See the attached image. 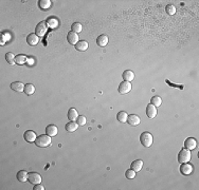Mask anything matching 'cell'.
<instances>
[{
	"label": "cell",
	"instance_id": "44dd1931",
	"mask_svg": "<svg viewBox=\"0 0 199 190\" xmlns=\"http://www.w3.org/2000/svg\"><path fill=\"white\" fill-rule=\"evenodd\" d=\"M46 23H47L48 28H50V29H56L57 26H58V20H57L56 18H54V17L48 18Z\"/></svg>",
	"mask_w": 199,
	"mask_h": 190
},
{
	"label": "cell",
	"instance_id": "d4e9b609",
	"mask_svg": "<svg viewBox=\"0 0 199 190\" xmlns=\"http://www.w3.org/2000/svg\"><path fill=\"white\" fill-rule=\"evenodd\" d=\"M77 127H79V125H77V123H74V121H69L68 124H66V130L68 132L76 131Z\"/></svg>",
	"mask_w": 199,
	"mask_h": 190
},
{
	"label": "cell",
	"instance_id": "484cf974",
	"mask_svg": "<svg viewBox=\"0 0 199 190\" xmlns=\"http://www.w3.org/2000/svg\"><path fill=\"white\" fill-rule=\"evenodd\" d=\"M23 92H25L26 95H32V94H34V92H35V87L32 85V83H26V85H25V90H23Z\"/></svg>",
	"mask_w": 199,
	"mask_h": 190
},
{
	"label": "cell",
	"instance_id": "5bb4252c",
	"mask_svg": "<svg viewBox=\"0 0 199 190\" xmlns=\"http://www.w3.org/2000/svg\"><path fill=\"white\" fill-rule=\"evenodd\" d=\"M11 89H12L13 91L17 92V93H21V92H23V90H25V86H23V83H19V81H15V83H11Z\"/></svg>",
	"mask_w": 199,
	"mask_h": 190
},
{
	"label": "cell",
	"instance_id": "6da1fadb",
	"mask_svg": "<svg viewBox=\"0 0 199 190\" xmlns=\"http://www.w3.org/2000/svg\"><path fill=\"white\" fill-rule=\"evenodd\" d=\"M35 145L39 148L49 147L51 145V136H49L48 134H44V135L37 136L36 140H35Z\"/></svg>",
	"mask_w": 199,
	"mask_h": 190
},
{
	"label": "cell",
	"instance_id": "ac0fdd59",
	"mask_svg": "<svg viewBox=\"0 0 199 190\" xmlns=\"http://www.w3.org/2000/svg\"><path fill=\"white\" fill-rule=\"evenodd\" d=\"M123 79L126 81H131L134 79V73L131 71V70H126V71L123 72Z\"/></svg>",
	"mask_w": 199,
	"mask_h": 190
},
{
	"label": "cell",
	"instance_id": "603a6c76",
	"mask_svg": "<svg viewBox=\"0 0 199 190\" xmlns=\"http://www.w3.org/2000/svg\"><path fill=\"white\" fill-rule=\"evenodd\" d=\"M28 176H29V174L26 173V171H25V170H20V171H18V173H17V180L21 183H25L26 181H28Z\"/></svg>",
	"mask_w": 199,
	"mask_h": 190
},
{
	"label": "cell",
	"instance_id": "7402d4cb",
	"mask_svg": "<svg viewBox=\"0 0 199 190\" xmlns=\"http://www.w3.org/2000/svg\"><path fill=\"white\" fill-rule=\"evenodd\" d=\"M67 116H68V119H69V120L73 121V120H76L77 117H79V113H77L76 109H74V108H71V109L68 111Z\"/></svg>",
	"mask_w": 199,
	"mask_h": 190
},
{
	"label": "cell",
	"instance_id": "4fadbf2b",
	"mask_svg": "<svg viewBox=\"0 0 199 190\" xmlns=\"http://www.w3.org/2000/svg\"><path fill=\"white\" fill-rule=\"evenodd\" d=\"M26 42H28V45L34 47V46H36L39 42V37L36 34H30L26 37Z\"/></svg>",
	"mask_w": 199,
	"mask_h": 190
},
{
	"label": "cell",
	"instance_id": "83f0119b",
	"mask_svg": "<svg viewBox=\"0 0 199 190\" xmlns=\"http://www.w3.org/2000/svg\"><path fill=\"white\" fill-rule=\"evenodd\" d=\"M38 5L41 10H48V8H50V6H51V1L50 0H40Z\"/></svg>",
	"mask_w": 199,
	"mask_h": 190
},
{
	"label": "cell",
	"instance_id": "d6a6232c",
	"mask_svg": "<svg viewBox=\"0 0 199 190\" xmlns=\"http://www.w3.org/2000/svg\"><path fill=\"white\" fill-rule=\"evenodd\" d=\"M125 176H126V178H128V180H132V178L136 176V171H134L132 169L127 170V171L125 172Z\"/></svg>",
	"mask_w": 199,
	"mask_h": 190
},
{
	"label": "cell",
	"instance_id": "277c9868",
	"mask_svg": "<svg viewBox=\"0 0 199 190\" xmlns=\"http://www.w3.org/2000/svg\"><path fill=\"white\" fill-rule=\"evenodd\" d=\"M48 31V25L45 21H40L35 28V34L37 35L38 37H43L45 36V34L47 33Z\"/></svg>",
	"mask_w": 199,
	"mask_h": 190
},
{
	"label": "cell",
	"instance_id": "cb8c5ba5",
	"mask_svg": "<svg viewBox=\"0 0 199 190\" xmlns=\"http://www.w3.org/2000/svg\"><path fill=\"white\" fill-rule=\"evenodd\" d=\"M127 117H128V114H127V112H125V111H120L117 114V119H118L120 123H126V121H127Z\"/></svg>",
	"mask_w": 199,
	"mask_h": 190
},
{
	"label": "cell",
	"instance_id": "2e32d148",
	"mask_svg": "<svg viewBox=\"0 0 199 190\" xmlns=\"http://www.w3.org/2000/svg\"><path fill=\"white\" fill-rule=\"evenodd\" d=\"M96 43H98V46H100V47H105L106 45H108V36L105 34L100 35L98 39H96Z\"/></svg>",
	"mask_w": 199,
	"mask_h": 190
},
{
	"label": "cell",
	"instance_id": "8fae6325",
	"mask_svg": "<svg viewBox=\"0 0 199 190\" xmlns=\"http://www.w3.org/2000/svg\"><path fill=\"white\" fill-rule=\"evenodd\" d=\"M146 115H147V117L150 118V119L155 118L157 116V108L155 107L154 105H152V103L147 105V107H146Z\"/></svg>",
	"mask_w": 199,
	"mask_h": 190
},
{
	"label": "cell",
	"instance_id": "3957f363",
	"mask_svg": "<svg viewBox=\"0 0 199 190\" xmlns=\"http://www.w3.org/2000/svg\"><path fill=\"white\" fill-rule=\"evenodd\" d=\"M140 142L144 147H150L152 145V135L149 132H143L140 136Z\"/></svg>",
	"mask_w": 199,
	"mask_h": 190
},
{
	"label": "cell",
	"instance_id": "9a60e30c",
	"mask_svg": "<svg viewBox=\"0 0 199 190\" xmlns=\"http://www.w3.org/2000/svg\"><path fill=\"white\" fill-rule=\"evenodd\" d=\"M57 132H58V129H57V127L54 125H49L47 128H46V133H47L49 136H51V137L57 135Z\"/></svg>",
	"mask_w": 199,
	"mask_h": 190
},
{
	"label": "cell",
	"instance_id": "d590c367",
	"mask_svg": "<svg viewBox=\"0 0 199 190\" xmlns=\"http://www.w3.org/2000/svg\"><path fill=\"white\" fill-rule=\"evenodd\" d=\"M26 63H28L30 66L34 65V59H33V58H28V60H26Z\"/></svg>",
	"mask_w": 199,
	"mask_h": 190
},
{
	"label": "cell",
	"instance_id": "4dcf8cb0",
	"mask_svg": "<svg viewBox=\"0 0 199 190\" xmlns=\"http://www.w3.org/2000/svg\"><path fill=\"white\" fill-rule=\"evenodd\" d=\"M82 24L79 23V22H74L73 24L71 25V29H72V32H74V33H81L82 32Z\"/></svg>",
	"mask_w": 199,
	"mask_h": 190
},
{
	"label": "cell",
	"instance_id": "ba28073f",
	"mask_svg": "<svg viewBox=\"0 0 199 190\" xmlns=\"http://www.w3.org/2000/svg\"><path fill=\"white\" fill-rule=\"evenodd\" d=\"M36 133L32 130H28V131L25 132L23 134V138H25L26 142L28 143H35V140H36Z\"/></svg>",
	"mask_w": 199,
	"mask_h": 190
},
{
	"label": "cell",
	"instance_id": "ffe728a7",
	"mask_svg": "<svg viewBox=\"0 0 199 190\" xmlns=\"http://www.w3.org/2000/svg\"><path fill=\"white\" fill-rule=\"evenodd\" d=\"M142 167H143V162L141 160H137L134 161V163H131V169L136 172H139L142 170Z\"/></svg>",
	"mask_w": 199,
	"mask_h": 190
},
{
	"label": "cell",
	"instance_id": "e0dca14e",
	"mask_svg": "<svg viewBox=\"0 0 199 190\" xmlns=\"http://www.w3.org/2000/svg\"><path fill=\"white\" fill-rule=\"evenodd\" d=\"M88 42L87 41H85V40H81V41H79V42L75 45V49H76L79 52H84V51H86L88 49Z\"/></svg>",
	"mask_w": 199,
	"mask_h": 190
},
{
	"label": "cell",
	"instance_id": "4316f807",
	"mask_svg": "<svg viewBox=\"0 0 199 190\" xmlns=\"http://www.w3.org/2000/svg\"><path fill=\"white\" fill-rule=\"evenodd\" d=\"M1 36H0V45L1 46H4V43L6 42V41H9L11 39V35L9 34V33L6 32H3L1 33Z\"/></svg>",
	"mask_w": 199,
	"mask_h": 190
},
{
	"label": "cell",
	"instance_id": "d6986e66",
	"mask_svg": "<svg viewBox=\"0 0 199 190\" xmlns=\"http://www.w3.org/2000/svg\"><path fill=\"white\" fill-rule=\"evenodd\" d=\"M26 60H28V57L23 54H19L15 57V63H16V65H19V66L25 65V63H26Z\"/></svg>",
	"mask_w": 199,
	"mask_h": 190
},
{
	"label": "cell",
	"instance_id": "7a4b0ae2",
	"mask_svg": "<svg viewBox=\"0 0 199 190\" xmlns=\"http://www.w3.org/2000/svg\"><path fill=\"white\" fill-rule=\"evenodd\" d=\"M191 160V152L187 148H182L178 154V162L183 164V163H189Z\"/></svg>",
	"mask_w": 199,
	"mask_h": 190
},
{
	"label": "cell",
	"instance_id": "8992f818",
	"mask_svg": "<svg viewBox=\"0 0 199 190\" xmlns=\"http://www.w3.org/2000/svg\"><path fill=\"white\" fill-rule=\"evenodd\" d=\"M28 181L31 183V184H40L41 182V175L38 174L37 172H31L29 173V176H28Z\"/></svg>",
	"mask_w": 199,
	"mask_h": 190
},
{
	"label": "cell",
	"instance_id": "f1b7e54d",
	"mask_svg": "<svg viewBox=\"0 0 199 190\" xmlns=\"http://www.w3.org/2000/svg\"><path fill=\"white\" fill-rule=\"evenodd\" d=\"M15 57H16V56H15L13 53L9 52V53H6V54H5V60L8 61L9 65L13 66L15 63Z\"/></svg>",
	"mask_w": 199,
	"mask_h": 190
},
{
	"label": "cell",
	"instance_id": "52a82bcc",
	"mask_svg": "<svg viewBox=\"0 0 199 190\" xmlns=\"http://www.w3.org/2000/svg\"><path fill=\"white\" fill-rule=\"evenodd\" d=\"M193 171H194V168L191 164H189V163H183V164H181L180 172L183 175H189V174H191Z\"/></svg>",
	"mask_w": 199,
	"mask_h": 190
},
{
	"label": "cell",
	"instance_id": "7c38bea8",
	"mask_svg": "<svg viewBox=\"0 0 199 190\" xmlns=\"http://www.w3.org/2000/svg\"><path fill=\"white\" fill-rule=\"evenodd\" d=\"M67 40H68V42L70 43V45H73L75 46L77 42H79V36H77V34L76 33H74V32H69L67 34Z\"/></svg>",
	"mask_w": 199,
	"mask_h": 190
},
{
	"label": "cell",
	"instance_id": "5b68a950",
	"mask_svg": "<svg viewBox=\"0 0 199 190\" xmlns=\"http://www.w3.org/2000/svg\"><path fill=\"white\" fill-rule=\"evenodd\" d=\"M130 91H131V83L129 81L124 80L120 83V86H119V92H120V94L124 95L129 93Z\"/></svg>",
	"mask_w": 199,
	"mask_h": 190
},
{
	"label": "cell",
	"instance_id": "836d02e7",
	"mask_svg": "<svg viewBox=\"0 0 199 190\" xmlns=\"http://www.w3.org/2000/svg\"><path fill=\"white\" fill-rule=\"evenodd\" d=\"M76 123H77V125H79V126H84L86 124V117H85V116H83V115L79 116L77 119H76Z\"/></svg>",
	"mask_w": 199,
	"mask_h": 190
},
{
	"label": "cell",
	"instance_id": "30bf717a",
	"mask_svg": "<svg viewBox=\"0 0 199 190\" xmlns=\"http://www.w3.org/2000/svg\"><path fill=\"white\" fill-rule=\"evenodd\" d=\"M197 146V141L194 137H187V140L184 141V148L189 150H194Z\"/></svg>",
	"mask_w": 199,
	"mask_h": 190
},
{
	"label": "cell",
	"instance_id": "f546056e",
	"mask_svg": "<svg viewBox=\"0 0 199 190\" xmlns=\"http://www.w3.org/2000/svg\"><path fill=\"white\" fill-rule=\"evenodd\" d=\"M150 103L154 105L155 107H160L161 103H162V99L159 96H152V99H150Z\"/></svg>",
	"mask_w": 199,
	"mask_h": 190
},
{
	"label": "cell",
	"instance_id": "1f68e13d",
	"mask_svg": "<svg viewBox=\"0 0 199 190\" xmlns=\"http://www.w3.org/2000/svg\"><path fill=\"white\" fill-rule=\"evenodd\" d=\"M165 11H166V13L169 15H175V14H176V8H175L174 5H172V4H169V5L165 8Z\"/></svg>",
	"mask_w": 199,
	"mask_h": 190
},
{
	"label": "cell",
	"instance_id": "e575fe53",
	"mask_svg": "<svg viewBox=\"0 0 199 190\" xmlns=\"http://www.w3.org/2000/svg\"><path fill=\"white\" fill-rule=\"evenodd\" d=\"M33 189H34V190H44L45 188H44V187L41 186V185L36 184V185H35V187H34V188H33Z\"/></svg>",
	"mask_w": 199,
	"mask_h": 190
},
{
	"label": "cell",
	"instance_id": "9c48e42d",
	"mask_svg": "<svg viewBox=\"0 0 199 190\" xmlns=\"http://www.w3.org/2000/svg\"><path fill=\"white\" fill-rule=\"evenodd\" d=\"M126 123H128L130 126H132V127H136V126H138L139 124L141 123V119L138 115H136V114H130V115H128L127 121H126Z\"/></svg>",
	"mask_w": 199,
	"mask_h": 190
}]
</instances>
